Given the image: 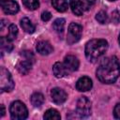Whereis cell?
<instances>
[{
  "label": "cell",
  "mask_w": 120,
  "mask_h": 120,
  "mask_svg": "<svg viewBox=\"0 0 120 120\" xmlns=\"http://www.w3.org/2000/svg\"><path fill=\"white\" fill-rule=\"evenodd\" d=\"M120 76V64L115 56L104 58L98 69L97 77L103 83H112Z\"/></svg>",
  "instance_id": "6da1fadb"
},
{
  "label": "cell",
  "mask_w": 120,
  "mask_h": 120,
  "mask_svg": "<svg viewBox=\"0 0 120 120\" xmlns=\"http://www.w3.org/2000/svg\"><path fill=\"white\" fill-rule=\"evenodd\" d=\"M108 49V42L105 39H92L86 43L85 56L91 61L95 62L102 56Z\"/></svg>",
  "instance_id": "7a4b0ae2"
},
{
  "label": "cell",
  "mask_w": 120,
  "mask_h": 120,
  "mask_svg": "<svg viewBox=\"0 0 120 120\" xmlns=\"http://www.w3.org/2000/svg\"><path fill=\"white\" fill-rule=\"evenodd\" d=\"M9 112L11 118L15 120H22L28 116V111L25 105L19 100L13 101L11 103L9 107Z\"/></svg>",
  "instance_id": "3957f363"
},
{
  "label": "cell",
  "mask_w": 120,
  "mask_h": 120,
  "mask_svg": "<svg viewBox=\"0 0 120 120\" xmlns=\"http://www.w3.org/2000/svg\"><path fill=\"white\" fill-rule=\"evenodd\" d=\"M0 88L2 92H9L14 88V82L9 71L3 67L0 68Z\"/></svg>",
  "instance_id": "277c9868"
},
{
  "label": "cell",
  "mask_w": 120,
  "mask_h": 120,
  "mask_svg": "<svg viewBox=\"0 0 120 120\" xmlns=\"http://www.w3.org/2000/svg\"><path fill=\"white\" fill-rule=\"evenodd\" d=\"M82 33V27L75 22H71L68 29V36H67V41L68 44L76 43L80 40Z\"/></svg>",
  "instance_id": "5b68a950"
},
{
  "label": "cell",
  "mask_w": 120,
  "mask_h": 120,
  "mask_svg": "<svg viewBox=\"0 0 120 120\" xmlns=\"http://www.w3.org/2000/svg\"><path fill=\"white\" fill-rule=\"evenodd\" d=\"M77 113L81 117H87L91 113V102L86 97H81L77 101Z\"/></svg>",
  "instance_id": "8992f818"
},
{
  "label": "cell",
  "mask_w": 120,
  "mask_h": 120,
  "mask_svg": "<svg viewBox=\"0 0 120 120\" xmlns=\"http://www.w3.org/2000/svg\"><path fill=\"white\" fill-rule=\"evenodd\" d=\"M0 4L6 14H15L19 11V5L14 0H1Z\"/></svg>",
  "instance_id": "52a82bcc"
},
{
  "label": "cell",
  "mask_w": 120,
  "mask_h": 120,
  "mask_svg": "<svg viewBox=\"0 0 120 120\" xmlns=\"http://www.w3.org/2000/svg\"><path fill=\"white\" fill-rule=\"evenodd\" d=\"M51 97H52V101L55 104H62V103H64L67 100L68 95H67V93L63 89L58 88V87H55V88L52 89V91H51Z\"/></svg>",
  "instance_id": "ba28073f"
},
{
  "label": "cell",
  "mask_w": 120,
  "mask_h": 120,
  "mask_svg": "<svg viewBox=\"0 0 120 120\" xmlns=\"http://www.w3.org/2000/svg\"><path fill=\"white\" fill-rule=\"evenodd\" d=\"M52 72L56 78H62V77H64L69 73V69L66 67L65 63L56 62L52 66Z\"/></svg>",
  "instance_id": "9c48e42d"
},
{
  "label": "cell",
  "mask_w": 120,
  "mask_h": 120,
  "mask_svg": "<svg viewBox=\"0 0 120 120\" xmlns=\"http://www.w3.org/2000/svg\"><path fill=\"white\" fill-rule=\"evenodd\" d=\"M92 81L89 77L87 76H83L82 78H80L77 82H76V88L77 90L81 91V92H85V91H88L92 88Z\"/></svg>",
  "instance_id": "30bf717a"
},
{
  "label": "cell",
  "mask_w": 120,
  "mask_h": 120,
  "mask_svg": "<svg viewBox=\"0 0 120 120\" xmlns=\"http://www.w3.org/2000/svg\"><path fill=\"white\" fill-rule=\"evenodd\" d=\"M64 63L66 65V67L69 69V71H75L79 68V60L76 56L74 55H71V54H68L65 57L64 59Z\"/></svg>",
  "instance_id": "8fae6325"
},
{
  "label": "cell",
  "mask_w": 120,
  "mask_h": 120,
  "mask_svg": "<svg viewBox=\"0 0 120 120\" xmlns=\"http://www.w3.org/2000/svg\"><path fill=\"white\" fill-rule=\"evenodd\" d=\"M37 51L41 55H48L52 52V47L48 41L41 40L37 44Z\"/></svg>",
  "instance_id": "7c38bea8"
},
{
  "label": "cell",
  "mask_w": 120,
  "mask_h": 120,
  "mask_svg": "<svg viewBox=\"0 0 120 120\" xmlns=\"http://www.w3.org/2000/svg\"><path fill=\"white\" fill-rule=\"evenodd\" d=\"M69 4H70V8L72 12L77 15V16H81L83 13V7H82V2L81 0H69Z\"/></svg>",
  "instance_id": "4fadbf2b"
},
{
  "label": "cell",
  "mask_w": 120,
  "mask_h": 120,
  "mask_svg": "<svg viewBox=\"0 0 120 120\" xmlns=\"http://www.w3.org/2000/svg\"><path fill=\"white\" fill-rule=\"evenodd\" d=\"M31 68H32V62H30L28 60H23L17 64V69L22 75L28 74L29 71L31 70Z\"/></svg>",
  "instance_id": "5bb4252c"
},
{
  "label": "cell",
  "mask_w": 120,
  "mask_h": 120,
  "mask_svg": "<svg viewBox=\"0 0 120 120\" xmlns=\"http://www.w3.org/2000/svg\"><path fill=\"white\" fill-rule=\"evenodd\" d=\"M21 26L28 34H32L35 32V25L28 18H22L21 20Z\"/></svg>",
  "instance_id": "9a60e30c"
},
{
  "label": "cell",
  "mask_w": 120,
  "mask_h": 120,
  "mask_svg": "<svg viewBox=\"0 0 120 120\" xmlns=\"http://www.w3.org/2000/svg\"><path fill=\"white\" fill-rule=\"evenodd\" d=\"M52 5L59 12H65L68 9V0H52Z\"/></svg>",
  "instance_id": "2e32d148"
},
{
  "label": "cell",
  "mask_w": 120,
  "mask_h": 120,
  "mask_svg": "<svg viewBox=\"0 0 120 120\" xmlns=\"http://www.w3.org/2000/svg\"><path fill=\"white\" fill-rule=\"evenodd\" d=\"M31 103L35 107H40L44 102V97L40 93H34L31 96Z\"/></svg>",
  "instance_id": "e0dca14e"
},
{
  "label": "cell",
  "mask_w": 120,
  "mask_h": 120,
  "mask_svg": "<svg viewBox=\"0 0 120 120\" xmlns=\"http://www.w3.org/2000/svg\"><path fill=\"white\" fill-rule=\"evenodd\" d=\"M65 22L66 21L62 18H58L56 19L53 23H52V28L54 29V31L58 34H62L63 31H64V28H65Z\"/></svg>",
  "instance_id": "ac0fdd59"
},
{
  "label": "cell",
  "mask_w": 120,
  "mask_h": 120,
  "mask_svg": "<svg viewBox=\"0 0 120 120\" xmlns=\"http://www.w3.org/2000/svg\"><path fill=\"white\" fill-rule=\"evenodd\" d=\"M43 118L44 119H47V120H59L61 118V116H60V113L56 110L50 109V110H48L44 113Z\"/></svg>",
  "instance_id": "d6986e66"
},
{
  "label": "cell",
  "mask_w": 120,
  "mask_h": 120,
  "mask_svg": "<svg viewBox=\"0 0 120 120\" xmlns=\"http://www.w3.org/2000/svg\"><path fill=\"white\" fill-rule=\"evenodd\" d=\"M0 45H1V48L3 50H5L6 52H11L12 49H13V45L11 43V40H9L8 38H5V37H1Z\"/></svg>",
  "instance_id": "ffe728a7"
},
{
  "label": "cell",
  "mask_w": 120,
  "mask_h": 120,
  "mask_svg": "<svg viewBox=\"0 0 120 120\" xmlns=\"http://www.w3.org/2000/svg\"><path fill=\"white\" fill-rule=\"evenodd\" d=\"M22 3L30 10H36L39 7L38 0H22Z\"/></svg>",
  "instance_id": "44dd1931"
},
{
  "label": "cell",
  "mask_w": 120,
  "mask_h": 120,
  "mask_svg": "<svg viewBox=\"0 0 120 120\" xmlns=\"http://www.w3.org/2000/svg\"><path fill=\"white\" fill-rule=\"evenodd\" d=\"M17 35H18V28L15 24H10L9 27H8V38L9 40H14L16 38H17Z\"/></svg>",
  "instance_id": "7402d4cb"
},
{
  "label": "cell",
  "mask_w": 120,
  "mask_h": 120,
  "mask_svg": "<svg viewBox=\"0 0 120 120\" xmlns=\"http://www.w3.org/2000/svg\"><path fill=\"white\" fill-rule=\"evenodd\" d=\"M96 20L99 22V23H107L108 22V15L105 11H99L97 13L96 15Z\"/></svg>",
  "instance_id": "603a6c76"
},
{
  "label": "cell",
  "mask_w": 120,
  "mask_h": 120,
  "mask_svg": "<svg viewBox=\"0 0 120 120\" xmlns=\"http://www.w3.org/2000/svg\"><path fill=\"white\" fill-rule=\"evenodd\" d=\"M22 55L26 60H28L30 62H34L35 57H34V54L32 53V52H30V51H23V52H22Z\"/></svg>",
  "instance_id": "cb8c5ba5"
},
{
  "label": "cell",
  "mask_w": 120,
  "mask_h": 120,
  "mask_svg": "<svg viewBox=\"0 0 120 120\" xmlns=\"http://www.w3.org/2000/svg\"><path fill=\"white\" fill-rule=\"evenodd\" d=\"M95 4V0H82V7L84 10H88Z\"/></svg>",
  "instance_id": "d4e9b609"
},
{
  "label": "cell",
  "mask_w": 120,
  "mask_h": 120,
  "mask_svg": "<svg viewBox=\"0 0 120 120\" xmlns=\"http://www.w3.org/2000/svg\"><path fill=\"white\" fill-rule=\"evenodd\" d=\"M112 21L114 23L120 22V13H119L117 10H114V11L112 13Z\"/></svg>",
  "instance_id": "484cf974"
},
{
  "label": "cell",
  "mask_w": 120,
  "mask_h": 120,
  "mask_svg": "<svg viewBox=\"0 0 120 120\" xmlns=\"http://www.w3.org/2000/svg\"><path fill=\"white\" fill-rule=\"evenodd\" d=\"M113 115H114L115 118L120 119V103L115 105L114 110H113Z\"/></svg>",
  "instance_id": "4316f807"
},
{
  "label": "cell",
  "mask_w": 120,
  "mask_h": 120,
  "mask_svg": "<svg viewBox=\"0 0 120 120\" xmlns=\"http://www.w3.org/2000/svg\"><path fill=\"white\" fill-rule=\"evenodd\" d=\"M51 18H52V14H51L49 11H44V12L41 14V20L44 21V22L49 21Z\"/></svg>",
  "instance_id": "83f0119b"
},
{
  "label": "cell",
  "mask_w": 120,
  "mask_h": 120,
  "mask_svg": "<svg viewBox=\"0 0 120 120\" xmlns=\"http://www.w3.org/2000/svg\"><path fill=\"white\" fill-rule=\"evenodd\" d=\"M0 107H1V113H0V116L2 117V116H4V114H5V107H4V105H1Z\"/></svg>",
  "instance_id": "f1b7e54d"
},
{
  "label": "cell",
  "mask_w": 120,
  "mask_h": 120,
  "mask_svg": "<svg viewBox=\"0 0 120 120\" xmlns=\"http://www.w3.org/2000/svg\"><path fill=\"white\" fill-rule=\"evenodd\" d=\"M118 42H119V44H120V35H119V38H118Z\"/></svg>",
  "instance_id": "f546056e"
},
{
  "label": "cell",
  "mask_w": 120,
  "mask_h": 120,
  "mask_svg": "<svg viewBox=\"0 0 120 120\" xmlns=\"http://www.w3.org/2000/svg\"><path fill=\"white\" fill-rule=\"evenodd\" d=\"M109 1H115V0H109Z\"/></svg>",
  "instance_id": "4dcf8cb0"
}]
</instances>
